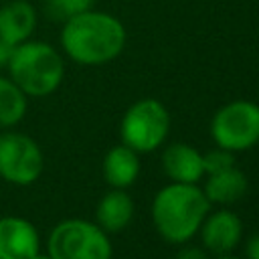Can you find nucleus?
<instances>
[{
	"instance_id": "nucleus-1",
	"label": "nucleus",
	"mask_w": 259,
	"mask_h": 259,
	"mask_svg": "<svg viewBox=\"0 0 259 259\" xmlns=\"http://www.w3.org/2000/svg\"><path fill=\"white\" fill-rule=\"evenodd\" d=\"M61 47L79 65H103L123 51L125 28L113 14L91 8L63 22Z\"/></svg>"
},
{
	"instance_id": "nucleus-2",
	"label": "nucleus",
	"mask_w": 259,
	"mask_h": 259,
	"mask_svg": "<svg viewBox=\"0 0 259 259\" xmlns=\"http://www.w3.org/2000/svg\"><path fill=\"white\" fill-rule=\"evenodd\" d=\"M208 208L210 202L196 184L172 182L154 196L152 221L168 243H186L200 229Z\"/></svg>"
},
{
	"instance_id": "nucleus-3",
	"label": "nucleus",
	"mask_w": 259,
	"mask_h": 259,
	"mask_svg": "<svg viewBox=\"0 0 259 259\" xmlns=\"http://www.w3.org/2000/svg\"><path fill=\"white\" fill-rule=\"evenodd\" d=\"M6 69L16 87L30 97L51 95L65 77V63L59 51L49 42L30 38L12 47Z\"/></svg>"
},
{
	"instance_id": "nucleus-4",
	"label": "nucleus",
	"mask_w": 259,
	"mask_h": 259,
	"mask_svg": "<svg viewBox=\"0 0 259 259\" xmlns=\"http://www.w3.org/2000/svg\"><path fill=\"white\" fill-rule=\"evenodd\" d=\"M49 255L51 259H111V243L101 227L69 219L53 229Z\"/></svg>"
},
{
	"instance_id": "nucleus-5",
	"label": "nucleus",
	"mask_w": 259,
	"mask_h": 259,
	"mask_svg": "<svg viewBox=\"0 0 259 259\" xmlns=\"http://www.w3.org/2000/svg\"><path fill=\"white\" fill-rule=\"evenodd\" d=\"M170 115L166 107L152 97L136 101L121 119V142L134 152H154L166 140Z\"/></svg>"
},
{
	"instance_id": "nucleus-6",
	"label": "nucleus",
	"mask_w": 259,
	"mask_h": 259,
	"mask_svg": "<svg viewBox=\"0 0 259 259\" xmlns=\"http://www.w3.org/2000/svg\"><path fill=\"white\" fill-rule=\"evenodd\" d=\"M214 144L229 152L249 150L259 142V105L253 101H231L223 105L210 121Z\"/></svg>"
},
{
	"instance_id": "nucleus-7",
	"label": "nucleus",
	"mask_w": 259,
	"mask_h": 259,
	"mask_svg": "<svg viewBox=\"0 0 259 259\" xmlns=\"http://www.w3.org/2000/svg\"><path fill=\"white\" fill-rule=\"evenodd\" d=\"M42 172L40 148L22 134L0 136V176L12 184H32Z\"/></svg>"
},
{
	"instance_id": "nucleus-8",
	"label": "nucleus",
	"mask_w": 259,
	"mask_h": 259,
	"mask_svg": "<svg viewBox=\"0 0 259 259\" xmlns=\"http://www.w3.org/2000/svg\"><path fill=\"white\" fill-rule=\"evenodd\" d=\"M202 243L208 251L214 255H227L237 247L243 235V223L241 219L231 210H217L200 225Z\"/></svg>"
},
{
	"instance_id": "nucleus-9",
	"label": "nucleus",
	"mask_w": 259,
	"mask_h": 259,
	"mask_svg": "<svg viewBox=\"0 0 259 259\" xmlns=\"http://www.w3.org/2000/svg\"><path fill=\"white\" fill-rule=\"evenodd\" d=\"M38 253L36 229L18 217L0 219V259H30Z\"/></svg>"
},
{
	"instance_id": "nucleus-10",
	"label": "nucleus",
	"mask_w": 259,
	"mask_h": 259,
	"mask_svg": "<svg viewBox=\"0 0 259 259\" xmlns=\"http://www.w3.org/2000/svg\"><path fill=\"white\" fill-rule=\"evenodd\" d=\"M36 8L28 0H10L0 6V40L16 47L28 40L36 28Z\"/></svg>"
},
{
	"instance_id": "nucleus-11",
	"label": "nucleus",
	"mask_w": 259,
	"mask_h": 259,
	"mask_svg": "<svg viewBox=\"0 0 259 259\" xmlns=\"http://www.w3.org/2000/svg\"><path fill=\"white\" fill-rule=\"evenodd\" d=\"M162 166L168 178L172 182H184V184H196L204 176V164L202 154L196 152L188 144H172L164 150Z\"/></svg>"
},
{
	"instance_id": "nucleus-12",
	"label": "nucleus",
	"mask_w": 259,
	"mask_h": 259,
	"mask_svg": "<svg viewBox=\"0 0 259 259\" xmlns=\"http://www.w3.org/2000/svg\"><path fill=\"white\" fill-rule=\"evenodd\" d=\"M138 174H140L138 152H134L125 144L115 146L105 154V158H103V176H105V182L109 186L127 188L136 182Z\"/></svg>"
},
{
	"instance_id": "nucleus-13",
	"label": "nucleus",
	"mask_w": 259,
	"mask_h": 259,
	"mask_svg": "<svg viewBox=\"0 0 259 259\" xmlns=\"http://www.w3.org/2000/svg\"><path fill=\"white\" fill-rule=\"evenodd\" d=\"M97 223L107 233H117L127 227V223L134 217V200L130 194L123 192V188H115L107 192L99 204H97Z\"/></svg>"
},
{
	"instance_id": "nucleus-14",
	"label": "nucleus",
	"mask_w": 259,
	"mask_h": 259,
	"mask_svg": "<svg viewBox=\"0 0 259 259\" xmlns=\"http://www.w3.org/2000/svg\"><path fill=\"white\" fill-rule=\"evenodd\" d=\"M204 196L208 198V202H217V204H231L237 202L239 198L245 196L247 192V178L241 170H237L235 166L208 174V180L204 184Z\"/></svg>"
},
{
	"instance_id": "nucleus-15",
	"label": "nucleus",
	"mask_w": 259,
	"mask_h": 259,
	"mask_svg": "<svg viewBox=\"0 0 259 259\" xmlns=\"http://www.w3.org/2000/svg\"><path fill=\"white\" fill-rule=\"evenodd\" d=\"M26 113V95L10 77H0V127L18 123Z\"/></svg>"
},
{
	"instance_id": "nucleus-16",
	"label": "nucleus",
	"mask_w": 259,
	"mask_h": 259,
	"mask_svg": "<svg viewBox=\"0 0 259 259\" xmlns=\"http://www.w3.org/2000/svg\"><path fill=\"white\" fill-rule=\"evenodd\" d=\"M95 0H42V10L51 20L65 22L67 18L91 10Z\"/></svg>"
},
{
	"instance_id": "nucleus-17",
	"label": "nucleus",
	"mask_w": 259,
	"mask_h": 259,
	"mask_svg": "<svg viewBox=\"0 0 259 259\" xmlns=\"http://www.w3.org/2000/svg\"><path fill=\"white\" fill-rule=\"evenodd\" d=\"M202 164H204V174H214V172H221V170L235 166V156L229 150L217 148V150L202 156Z\"/></svg>"
},
{
	"instance_id": "nucleus-18",
	"label": "nucleus",
	"mask_w": 259,
	"mask_h": 259,
	"mask_svg": "<svg viewBox=\"0 0 259 259\" xmlns=\"http://www.w3.org/2000/svg\"><path fill=\"white\" fill-rule=\"evenodd\" d=\"M176 259H206V253L198 247H186L176 255Z\"/></svg>"
},
{
	"instance_id": "nucleus-19",
	"label": "nucleus",
	"mask_w": 259,
	"mask_h": 259,
	"mask_svg": "<svg viewBox=\"0 0 259 259\" xmlns=\"http://www.w3.org/2000/svg\"><path fill=\"white\" fill-rule=\"evenodd\" d=\"M247 259H259V235L249 239V243H247Z\"/></svg>"
},
{
	"instance_id": "nucleus-20",
	"label": "nucleus",
	"mask_w": 259,
	"mask_h": 259,
	"mask_svg": "<svg viewBox=\"0 0 259 259\" xmlns=\"http://www.w3.org/2000/svg\"><path fill=\"white\" fill-rule=\"evenodd\" d=\"M10 53H12V47L6 45L4 40H0V71L6 69L8 65V59H10Z\"/></svg>"
},
{
	"instance_id": "nucleus-21",
	"label": "nucleus",
	"mask_w": 259,
	"mask_h": 259,
	"mask_svg": "<svg viewBox=\"0 0 259 259\" xmlns=\"http://www.w3.org/2000/svg\"><path fill=\"white\" fill-rule=\"evenodd\" d=\"M30 259H51V255H40V253H36V255H32Z\"/></svg>"
},
{
	"instance_id": "nucleus-22",
	"label": "nucleus",
	"mask_w": 259,
	"mask_h": 259,
	"mask_svg": "<svg viewBox=\"0 0 259 259\" xmlns=\"http://www.w3.org/2000/svg\"><path fill=\"white\" fill-rule=\"evenodd\" d=\"M217 259H237V257H231V255H219Z\"/></svg>"
}]
</instances>
